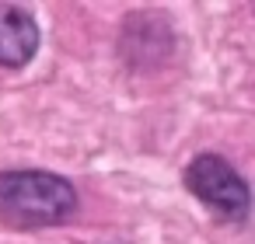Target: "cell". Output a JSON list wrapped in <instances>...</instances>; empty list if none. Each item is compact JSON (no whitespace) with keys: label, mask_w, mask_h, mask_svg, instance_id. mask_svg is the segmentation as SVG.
Here are the masks:
<instances>
[{"label":"cell","mask_w":255,"mask_h":244,"mask_svg":"<svg viewBox=\"0 0 255 244\" xmlns=\"http://www.w3.org/2000/svg\"><path fill=\"white\" fill-rule=\"evenodd\" d=\"M77 209V192L67 178L49 171H4L0 174V223L35 230L63 223Z\"/></svg>","instance_id":"1"},{"label":"cell","mask_w":255,"mask_h":244,"mask_svg":"<svg viewBox=\"0 0 255 244\" xmlns=\"http://www.w3.org/2000/svg\"><path fill=\"white\" fill-rule=\"evenodd\" d=\"M185 185L199 202H206L213 213H220L227 220H245L252 209V192H248L245 178L217 154L196 157L185 167Z\"/></svg>","instance_id":"2"},{"label":"cell","mask_w":255,"mask_h":244,"mask_svg":"<svg viewBox=\"0 0 255 244\" xmlns=\"http://www.w3.org/2000/svg\"><path fill=\"white\" fill-rule=\"evenodd\" d=\"M252 7H255V4H252Z\"/></svg>","instance_id":"4"},{"label":"cell","mask_w":255,"mask_h":244,"mask_svg":"<svg viewBox=\"0 0 255 244\" xmlns=\"http://www.w3.org/2000/svg\"><path fill=\"white\" fill-rule=\"evenodd\" d=\"M39 49V25L18 4H0V67H25Z\"/></svg>","instance_id":"3"}]
</instances>
